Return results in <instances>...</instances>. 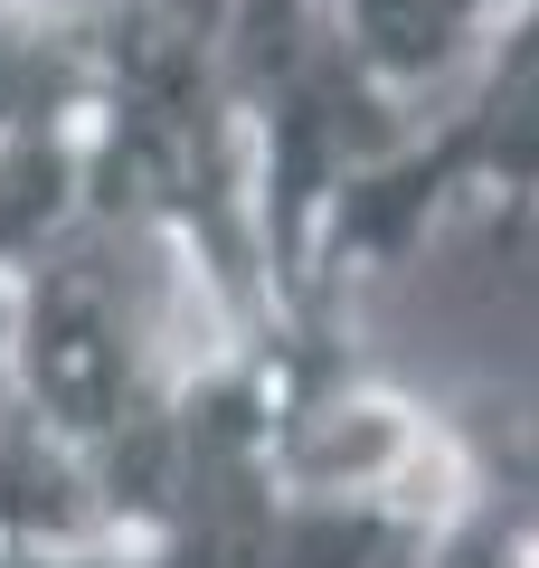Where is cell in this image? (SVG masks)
Here are the masks:
<instances>
[{
    "instance_id": "cell-1",
    "label": "cell",
    "mask_w": 539,
    "mask_h": 568,
    "mask_svg": "<svg viewBox=\"0 0 539 568\" xmlns=\"http://www.w3.org/2000/svg\"><path fill=\"white\" fill-rule=\"evenodd\" d=\"M227 104L246 133V200H256V256L275 284L284 332H322L313 256L332 200L407 133V104L388 95L322 0H227Z\"/></svg>"
},
{
    "instance_id": "cell-2",
    "label": "cell",
    "mask_w": 539,
    "mask_h": 568,
    "mask_svg": "<svg viewBox=\"0 0 539 568\" xmlns=\"http://www.w3.org/2000/svg\"><path fill=\"white\" fill-rule=\"evenodd\" d=\"M445 219H482L501 237L539 219V0H520L511 20L482 29L455 95L426 123H407L332 200L313 256V304L332 313L350 275L407 265Z\"/></svg>"
},
{
    "instance_id": "cell-3",
    "label": "cell",
    "mask_w": 539,
    "mask_h": 568,
    "mask_svg": "<svg viewBox=\"0 0 539 568\" xmlns=\"http://www.w3.org/2000/svg\"><path fill=\"white\" fill-rule=\"evenodd\" d=\"M95 540H123L104 511L95 455L10 398V417H0V549H95Z\"/></svg>"
},
{
    "instance_id": "cell-4",
    "label": "cell",
    "mask_w": 539,
    "mask_h": 568,
    "mask_svg": "<svg viewBox=\"0 0 539 568\" xmlns=\"http://www.w3.org/2000/svg\"><path fill=\"white\" fill-rule=\"evenodd\" d=\"M85 104H95V29H85V0L77 10L0 0V142L85 123Z\"/></svg>"
}]
</instances>
